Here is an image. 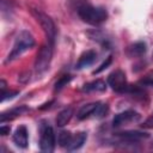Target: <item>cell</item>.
<instances>
[{"instance_id":"1","label":"cell","mask_w":153,"mask_h":153,"mask_svg":"<svg viewBox=\"0 0 153 153\" xmlns=\"http://www.w3.org/2000/svg\"><path fill=\"white\" fill-rule=\"evenodd\" d=\"M33 45H35V38H33V36L29 31H26V30L20 31L18 33V36L16 37L13 48H12L11 53L7 55V59L5 60V63H8V62L14 61L23 53H25L26 50L31 49Z\"/></svg>"},{"instance_id":"2","label":"cell","mask_w":153,"mask_h":153,"mask_svg":"<svg viewBox=\"0 0 153 153\" xmlns=\"http://www.w3.org/2000/svg\"><path fill=\"white\" fill-rule=\"evenodd\" d=\"M79 17L82 22L90 25H100L108 18V12L104 7L92 6V5H82L78 10Z\"/></svg>"},{"instance_id":"3","label":"cell","mask_w":153,"mask_h":153,"mask_svg":"<svg viewBox=\"0 0 153 153\" xmlns=\"http://www.w3.org/2000/svg\"><path fill=\"white\" fill-rule=\"evenodd\" d=\"M31 13L35 17V19L37 20V23L41 25L42 30L44 31L45 37L48 39V43L54 45V41L56 37V26H55L53 19L48 14H45L44 12H42L37 8H31Z\"/></svg>"},{"instance_id":"4","label":"cell","mask_w":153,"mask_h":153,"mask_svg":"<svg viewBox=\"0 0 153 153\" xmlns=\"http://www.w3.org/2000/svg\"><path fill=\"white\" fill-rule=\"evenodd\" d=\"M51 56H53V45L50 43L44 44L39 48L35 60V69L38 74L44 73L49 68L51 62Z\"/></svg>"},{"instance_id":"5","label":"cell","mask_w":153,"mask_h":153,"mask_svg":"<svg viewBox=\"0 0 153 153\" xmlns=\"http://www.w3.org/2000/svg\"><path fill=\"white\" fill-rule=\"evenodd\" d=\"M39 148L42 152H45V153H50L55 148V134L53 128L48 124H44L41 128Z\"/></svg>"},{"instance_id":"6","label":"cell","mask_w":153,"mask_h":153,"mask_svg":"<svg viewBox=\"0 0 153 153\" xmlns=\"http://www.w3.org/2000/svg\"><path fill=\"white\" fill-rule=\"evenodd\" d=\"M108 85L116 92H127L128 84H127V76L126 73L121 69L114 71L108 76Z\"/></svg>"},{"instance_id":"7","label":"cell","mask_w":153,"mask_h":153,"mask_svg":"<svg viewBox=\"0 0 153 153\" xmlns=\"http://www.w3.org/2000/svg\"><path fill=\"white\" fill-rule=\"evenodd\" d=\"M141 118L140 114L134 111V110H127L123 112H120L117 115H115L114 120H112V126L114 127H122L129 123H134L137 122Z\"/></svg>"},{"instance_id":"8","label":"cell","mask_w":153,"mask_h":153,"mask_svg":"<svg viewBox=\"0 0 153 153\" xmlns=\"http://www.w3.org/2000/svg\"><path fill=\"white\" fill-rule=\"evenodd\" d=\"M13 142L20 147V148H26L29 143V136H27V129L25 126H20L16 129L13 134Z\"/></svg>"},{"instance_id":"9","label":"cell","mask_w":153,"mask_h":153,"mask_svg":"<svg viewBox=\"0 0 153 153\" xmlns=\"http://www.w3.org/2000/svg\"><path fill=\"white\" fill-rule=\"evenodd\" d=\"M117 137L121 141H124V142H137V141H141L143 139H147L148 134L141 133V131H136V130H129V131L118 133Z\"/></svg>"},{"instance_id":"10","label":"cell","mask_w":153,"mask_h":153,"mask_svg":"<svg viewBox=\"0 0 153 153\" xmlns=\"http://www.w3.org/2000/svg\"><path fill=\"white\" fill-rule=\"evenodd\" d=\"M96 57H97V53L94 50H86L80 55L75 67L78 69H82L85 67H88L96 61Z\"/></svg>"},{"instance_id":"11","label":"cell","mask_w":153,"mask_h":153,"mask_svg":"<svg viewBox=\"0 0 153 153\" xmlns=\"http://www.w3.org/2000/svg\"><path fill=\"white\" fill-rule=\"evenodd\" d=\"M26 111H29V109H27L26 106H24V105L18 106V108H14V109H12V110H8V111H6V112H2L1 116H0V121H1V123H4V122H6V121L13 120V118L20 116L22 114H24V112H26Z\"/></svg>"},{"instance_id":"12","label":"cell","mask_w":153,"mask_h":153,"mask_svg":"<svg viewBox=\"0 0 153 153\" xmlns=\"http://www.w3.org/2000/svg\"><path fill=\"white\" fill-rule=\"evenodd\" d=\"M86 137H87V135H86L85 131L75 133V134L73 135V139H72L71 143H69L68 147H67V151H71V152H72V151H76V149H79V148L85 143Z\"/></svg>"},{"instance_id":"13","label":"cell","mask_w":153,"mask_h":153,"mask_svg":"<svg viewBox=\"0 0 153 153\" xmlns=\"http://www.w3.org/2000/svg\"><path fill=\"white\" fill-rule=\"evenodd\" d=\"M97 105H98V103H88V104L82 105L79 109V111L76 112L78 120H85V118H88L90 116H93L94 111L97 109Z\"/></svg>"},{"instance_id":"14","label":"cell","mask_w":153,"mask_h":153,"mask_svg":"<svg viewBox=\"0 0 153 153\" xmlns=\"http://www.w3.org/2000/svg\"><path fill=\"white\" fill-rule=\"evenodd\" d=\"M105 90H106V84H105V81H103L100 79H97V80H93L91 82H87L82 87L84 92H103Z\"/></svg>"},{"instance_id":"15","label":"cell","mask_w":153,"mask_h":153,"mask_svg":"<svg viewBox=\"0 0 153 153\" xmlns=\"http://www.w3.org/2000/svg\"><path fill=\"white\" fill-rule=\"evenodd\" d=\"M145 53H146V44L143 42H136L130 47H128V50H127V54L130 57H140L145 55Z\"/></svg>"},{"instance_id":"16","label":"cell","mask_w":153,"mask_h":153,"mask_svg":"<svg viewBox=\"0 0 153 153\" xmlns=\"http://www.w3.org/2000/svg\"><path fill=\"white\" fill-rule=\"evenodd\" d=\"M73 108H66V109H63L62 111H60L59 112V115H57V117H56V124L59 126V127H65L69 121H71V118H72V116H73Z\"/></svg>"},{"instance_id":"17","label":"cell","mask_w":153,"mask_h":153,"mask_svg":"<svg viewBox=\"0 0 153 153\" xmlns=\"http://www.w3.org/2000/svg\"><path fill=\"white\" fill-rule=\"evenodd\" d=\"M73 139V134L71 131H66V130H62L59 133V137H57V142L61 147H68V145L71 143Z\"/></svg>"},{"instance_id":"18","label":"cell","mask_w":153,"mask_h":153,"mask_svg":"<svg viewBox=\"0 0 153 153\" xmlns=\"http://www.w3.org/2000/svg\"><path fill=\"white\" fill-rule=\"evenodd\" d=\"M108 111H109V106H108V104L98 103L97 109H96V111H94V115H93V116H94V117H97V118H102V117L106 116Z\"/></svg>"},{"instance_id":"19","label":"cell","mask_w":153,"mask_h":153,"mask_svg":"<svg viewBox=\"0 0 153 153\" xmlns=\"http://www.w3.org/2000/svg\"><path fill=\"white\" fill-rule=\"evenodd\" d=\"M71 80H72V76H71V75H62V76L55 82V90H56V91H60V90L63 88Z\"/></svg>"},{"instance_id":"20","label":"cell","mask_w":153,"mask_h":153,"mask_svg":"<svg viewBox=\"0 0 153 153\" xmlns=\"http://www.w3.org/2000/svg\"><path fill=\"white\" fill-rule=\"evenodd\" d=\"M111 61H112V59H111V56H109V57H108V59H106V60H105V61H104V62H103L96 71H93V74H98V73H100L102 71H104L105 68H108V67L110 66Z\"/></svg>"},{"instance_id":"21","label":"cell","mask_w":153,"mask_h":153,"mask_svg":"<svg viewBox=\"0 0 153 153\" xmlns=\"http://www.w3.org/2000/svg\"><path fill=\"white\" fill-rule=\"evenodd\" d=\"M141 127L145 128V129H153V114L142 122Z\"/></svg>"},{"instance_id":"22","label":"cell","mask_w":153,"mask_h":153,"mask_svg":"<svg viewBox=\"0 0 153 153\" xmlns=\"http://www.w3.org/2000/svg\"><path fill=\"white\" fill-rule=\"evenodd\" d=\"M18 94V92L17 91H10V92H2L1 93V96H2V98H1V100L2 102H5L6 99H8V98H13V97H16Z\"/></svg>"},{"instance_id":"23","label":"cell","mask_w":153,"mask_h":153,"mask_svg":"<svg viewBox=\"0 0 153 153\" xmlns=\"http://www.w3.org/2000/svg\"><path fill=\"white\" fill-rule=\"evenodd\" d=\"M10 131H11L10 126H1V128H0L1 135H7V134H10Z\"/></svg>"},{"instance_id":"24","label":"cell","mask_w":153,"mask_h":153,"mask_svg":"<svg viewBox=\"0 0 153 153\" xmlns=\"http://www.w3.org/2000/svg\"><path fill=\"white\" fill-rule=\"evenodd\" d=\"M142 85H146V86H153V80L152 79H148V80H142L141 81Z\"/></svg>"},{"instance_id":"25","label":"cell","mask_w":153,"mask_h":153,"mask_svg":"<svg viewBox=\"0 0 153 153\" xmlns=\"http://www.w3.org/2000/svg\"><path fill=\"white\" fill-rule=\"evenodd\" d=\"M0 85H1V91L5 92V90H6V82H5V80H1L0 81Z\"/></svg>"}]
</instances>
